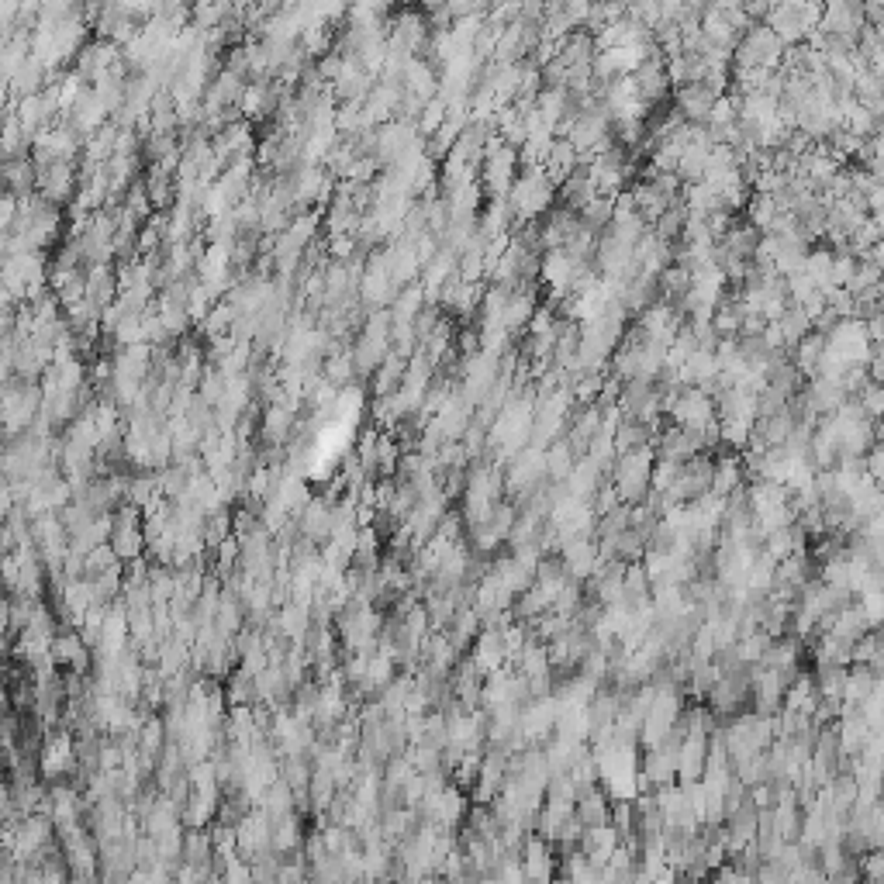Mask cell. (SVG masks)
<instances>
[{
	"label": "cell",
	"instance_id": "obj_21",
	"mask_svg": "<svg viewBox=\"0 0 884 884\" xmlns=\"http://www.w3.org/2000/svg\"><path fill=\"white\" fill-rule=\"evenodd\" d=\"M739 484H743V463H739V456H722V460L712 467L708 491L719 494V498H726V494H733Z\"/></svg>",
	"mask_w": 884,
	"mask_h": 884
},
{
	"label": "cell",
	"instance_id": "obj_5",
	"mask_svg": "<svg viewBox=\"0 0 884 884\" xmlns=\"http://www.w3.org/2000/svg\"><path fill=\"white\" fill-rule=\"evenodd\" d=\"M546 480V460H543V449L539 446H522L512 460L505 463V491L518 494L525 498L529 491H536L539 484Z\"/></svg>",
	"mask_w": 884,
	"mask_h": 884
},
{
	"label": "cell",
	"instance_id": "obj_13",
	"mask_svg": "<svg viewBox=\"0 0 884 884\" xmlns=\"http://www.w3.org/2000/svg\"><path fill=\"white\" fill-rule=\"evenodd\" d=\"M601 477H605V470L598 467V463L591 460V456H577V463L570 467V474L560 480L563 487H567L574 498L581 501H591L594 491L601 487Z\"/></svg>",
	"mask_w": 884,
	"mask_h": 884
},
{
	"label": "cell",
	"instance_id": "obj_19",
	"mask_svg": "<svg viewBox=\"0 0 884 884\" xmlns=\"http://www.w3.org/2000/svg\"><path fill=\"white\" fill-rule=\"evenodd\" d=\"M774 322H777V329H781L784 346H788V349L795 346L798 339H805V335L812 332V318H809V311H805L802 304H788V308H784Z\"/></svg>",
	"mask_w": 884,
	"mask_h": 884
},
{
	"label": "cell",
	"instance_id": "obj_15",
	"mask_svg": "<svg viewBox=\"0 0 884 884\" xmlns=\"http://www.w3.org/2000/svg\"><path fill=\"white\" fill-rule=\"evenodd\" d=\"M405 367H408V356H401V353H394V349H391V353L377 363V370L370 373V377H373V394H377V398H387V394L398 391L401 377H405Z\"/></svg>",
	"mask_w": 884,
	"mask_h": 884
},
{
	"label": "cell",
	"instance_id": "obj_2",
	"mask_svg": "<svg viewBox=\"0 0 884 884\" xmlns=\"http://www.w3.org/2000/svg\"><path fill=\"white\" fill-rule=\"evenodd\" d=\"M653 446H639V449H626V453L615 456L612 463V487L619 494L622 505H639V501L650 494V474H653Z\"/></svg>",
	"mask_w": 884,
	"mask_h": 884
},
{
	"label": "cell",
	"instance_id": "obj_8",
	"mask_svg": "<svg viewBox=\"0 0 884 884\" xmlns=\"http://www.w3.org/2000/svg\"><path fill=\"white\" fill-rule=\"evenodd\" d=\"M560 563L567 570L570 581H588V577L598 570L601 556H598V543L591 536H574L560 546Z\"/></svg>",
	"mask_w": 884,
	"mask_h": 884
},
{
	"label": "cell",
	"instance_id": "obj_10",
	"mask_svg": "<svg viewBox=\"0 0 884 884\" xmlns=\"http://www.w3.org/2000/svg\"><path fill=\"white\" fill-rule=\"evenodd\" d=\"M715 97H719V94H715L712 87H705L701 80L698 83H681V87H677V114H681L688 125H705Z\"/></svg>",
	"mask_w": 884,
	"mask_h": 884
},
{
	"label": "cell",
	"instance_id": "obj_7",
	"mask_svg": "<svg viewBox=\"0 0 884 884\" xmlns=\"http://www.w3.org/2000/svg\"><path fill=\"white\" fill-rule=\"evenodd\" d=\"M629 76H632V83H636V94H639V101H643L646 108H657L663 97H667L670 76H667V59H663L660 52L646 56Z\"/></svg>",
	"mask_w": 884,
	"mask_h": 884
},
{
	"label": "cell",
	"instance_id": "obj_11",
	"mask_svg": "<svg viewBox=\"0 0 884 884\" xmlns=\"http://www.w3.org/2000/svg\"><path fill=\"white\" fill-rule=\"evenodd\" d=\"M522 871H525V881H550L556 874L553 850L539 833L525 836V843H522Z\"/></svg>",
	"mask_w": 884,
	"mask_h": 884
},
{
	"label": "cell",
	"instance_id": "obj_12",
	"mask_svg": "<svg viewBox=\"0 0 884 884\" xmlns=\"http://www.w3.org/2000/svg\"><path fill=\"white\" fill-rule=\"evenodd\" d=\"M477 663L480 674H491V670L505 667L508 660V646H505V636H501L498 626H487L484 632H477L474 639V657H470Z\"/></svg>",
	"mask_w": 884,
	"mask_h": 884
},
{
	"label": "cell",
	"instance_id": "obj_1",
	"mask_svg": "<svg viewBox=\"0 0 884 884\" xmlns=\"http://www.w3.org/2000/svg\"><path fill=\"white\" fill-rule=\"evenodd\" d=\"M508 208H512V218L518 225H529V221L543 218L546 211L553 208L556 201V184L543 173V166H525L522 177H515L512 190L505 194Z\"/></svg>",
	"mask_w": 884,
	"mask_h": 884
},
{
	"label": "cell",
	"instance_id": "obj_4",
	"mask_svg": "<svg viewBox=\"0 0 884 884\" xmlns=\"http://www.w3.org/2000/svg\"><path fill=\"white\" fill-rule=\"evenodd\" d=\"M515 177H518V149L505 146L498 135H491V139H487V149H484V159H480V166H477L480 190L491 197H505L508 190H512Z\"/></svg>",
	"mask_w": 884,
	"mask_h": 884
},
{
	"label": "cell",
	"instance_id": "obj_20",
	"mask_svg": "<svg viewBox=\"0 0 884 884\" xmlns=\"http://www.w3.org/2000/svg\"><path fill=\"white\" fill-rule=\"evenodd\" d=\"M543 460H546V477H550L553 484H560V480L570 474V467L577 463V453H574V446L560 436L543 449Z\"/></svg>",
	"mask_w": 884,
	"mask_h": 884
},
{
	"label": "cell",
	"instance_id": "obj_16",
	"mask_svg": "<svg viewBox=\"0 0 884 884\" xmlns=\"http://www.w3.org/2000/svg\"><path fill=\"white\" fill-rule=\"evenodd\" d=\"M660 456H667V460H691L695 453H701V439L698 432H688L681 429V425H674V429L660 432Z\"/></svg>",
	"mask_w": 884,
	"mask_h": 884
},
{
	"label": "cell",
	"instance_id": "obj_9",
	"mask_svg": "<svg viewBox=\"0 0 884 884\" xmlns=\"http://www.w3.org/2000/svg\"><path fill=\"white\" fill-rule=\"evenodd\" d=\"M708 736H712V733H698V729H684L681 746H677V784L698 781L701 771H705V760H708Z\"/></svg>",
	"mask_w": 884,
	"mask_h": 884
},
{
	"label": "cell",
	"instance_id": "obj_17",
	"mask_svg": "<svg viewBox=\"0 0 884 884\" xmlns=\"http://www.w3.org/2000/svg\"><path fill=\"white\" fill-rule=\"evenodd\" d=\"M574 815L581 819V826H598V822H608V795H605V788H601V784H591V788L577 791Z\"/></svg>",
	"mask_w": 884,
	"mask_h": 884
},
{
	"label": "cell",
	"instance_id": "obj_14",
	"mask_svg": "<svg viewBox=\"0 0 884 884\" xmlns=\"http://www.w3.org/2000/svg\"><path fill=\"white\" fill-rule=\"evenodd\" d=\"M577 166H581V152L570 146L567 139H553V146H550V152H546V159H543V173H546V177H550L553 184L560 187L563 180H567L570 173L577 170Z\"/></svg>",
	"mask_w": 884,
	"mask_h": 884
},
{
	"label": "cell",
	"instance_id": "obj_6",
	"mask_svg": "<svg viewBox=\"0 0 884 884\" xmlns=\"http://www.w3.org/2000/svg\"><path fill=\"white\" fill-rule=\"evenodd\" d=\"M556 698L553 691L550 695H539L529 698L522 708H518V739L522 743H543V739L553 736V722H556Z\"/></svg>",
	"mask_w": 884,
	"mask_h": 884
},
{
	"label": "cell",
	"instance_id": "obj_22",
	"mask_svg": "<svg viewBox=\"0 0 884 884\" xmlns=\"http://www.w3.org/2000/svg\"><path fill=\"white\" fill-rule=\"evenodd\" d=\"M353 377H356L353 353H329V360H325V380H329L332 387H346Z\"/></svg>",
	"mask_w": 884,
	"mask_h": 884
},
{
	"label": "cell",
	"instance_id": "obj_3",
	"mask_svg": "<svg viewBox=\"0 0 884 884\" xmlns=\"http://www.w3.org/2000/svg\"><path fill=\"white\" fill-rule=\"evenodd\" d=\"M784 49H788V45H784L764 21H753V25L739 35L733 49V66L736 70H777L784 59Z\"/></svg>",
	"mask_w": 884,
	"mask_h": 884
},
{
	"label": "cell",
	"instance_id": "obj_18",
	"mask_svg": "<svg viewBox=\"0 0 884 884\" xmlns=\"http://www.w3.org/2000/svg\"><path fill=\"white\" fill-rule=\"evenodd\" d=\"M480 626H484V622H480V612L474 605H460L456 608V615H453V622H449V643L456 646V650H470V643H474L477 639V632H480Z\"/></svg>",
	"mask_w": 884,
	"mask_h": 884
}]
</instances>
